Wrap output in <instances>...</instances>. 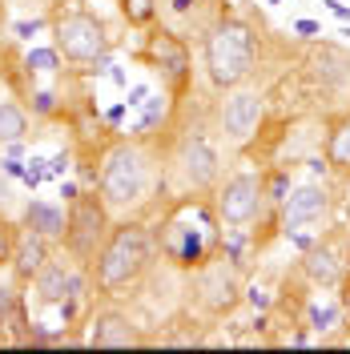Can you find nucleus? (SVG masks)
Segmentation results:
<instances>
[{
  "label": "nucleus",
  "instance_id": "obj_1",
  "mask_svg": "<svg viewBox=\"0 0 350 354\" xmlns=\"http://www.w3.org/2000/svg\"><path fill=\"white\" fill-rule=\"evenodd\" d=\"M205 68L214 85L230 88L254 68V37L241 21H221L205 41Z\"/></svg>",
  "mask_w": 350,
  "mask_h": 354
},
{
  "label": "nucleus",
  "instance_id": "obj_2",
  "mask_svg": "<svg viewBox=\"0 0 350 354\" xmlns=\"http://www.w3.org/2000/svg\"><path fill=\"white\" fill-rule=\"evenodd\" d=\"M145 266H149V234H145V225H121L105 242V250L97 254V282L105 290H121L129 286Z\"/></svg>",
  "mask_w": 350,
  "mask_h": 354
},
{
  "label": "nucleus",
  "instance_id": "obj_3",
  "mask_svg": "<svg viewBox=\"0 0 350 354\" xmlns=\"http://www.w3.org/2000/svg\"><path fill=\"white\" fill-rule=\"evenodd\" d=\"M145 189V165L133 145H117L109 149L105 165H101V201L105 205H133Z\"/></svg>",
  "mask_w": 350,
  "mask_h": 354
},
{
  "label": "nucleus",
  "instance_id": "obj_4",
  "mask_svg": "<svg viewBox=\"0 0 350 354\" xmlns=\"http://www.w3.org/2000/svg\"><path fill=\"white\" fill-rule=\"evenodd\" d=\"M53 37H57V53H65L68 61H97L109 48V37H105L101 21L89 17V12H65L53 24Z\"/></svg>",
  "mask_w": 350,
  "mask_h": 354
},
{
  "label": "nucleus",
  "instance_id": "obj_5",
  "mask_svg": "<svg viewBox=\"0 0 350 354\" xmlns=\"http://www.w3.org/2000/svg\"><path fill=\"white\" fill-rule=\"evenodd\" d=\"M258 205H262V177L238 174V177H230L225 189H221L218 218L225 221V225H246V221L258 214Z\"/></svg>",
  "mask_w": 350,
  "mask_h": 354
},
{
  "label": "nucleus",
  "instance_id": "obj_6",
  "mask_svg": "<svg viewBox=\"0 0 350 354\" xmlns=\"http://www.w3.org/2000/svg\"><path fill=\"white\" fill-rule=\"evenodd\" d=\"M101 234H105V209L97 205V198H81L73 205V218H68V225H65V242L73 245V254L93 258Z\"/></svg>",
  "mask_w": 350,
  "mask_h": 354
},
{
  "label": "nucleus",
  "instance_id": "obj_7",
  "mask_svg": "<svg viewBox=\"0 0 350 354\" xmlns=\"http://www.w3.org/2000/svg\"><path fill=\"white\" fill-rule=\"evenodd\" d=\"M258 121H262V101L254 93H234L225 101V109H221V125H225V133L234 141H246L250 133L258 129Z\"/></svg>",
  "mask_w": 350,
  "mask_h": 354
},
{
  "label": "nucleus",
  "instance_id": "obj_8",
  "mask_svg": "<svg viewBox=\"0 0 350 354\" xmlns=\"http://www.w3.org/2000/svg\"><path fill=\"white\" fill-rule=\"evenodd\" d=\"M145 57H149L154 65L165 68L177 85H181V81H185V73H190V53H185V44L177 41L174 32H154L149 44H145Z\"/></svg>",
  "mask_w": 350,
  "mask_h": 354
},
{
  "label": "nucleus",
  "instance_id": "obj_9",
  "mask_svg": "<svg viewBox=\"0 0 350 354\" xmlns=\"http://www.w3.org/2000/svg\"><path fill=\"white\" fill-rule=\"evenodd\" d=\"M326 214V189L322 185H298L286 198V225H306Z\"/></svg>",
  "mask_w": 350,
  "mask_h": 354
},
{
  "label": "nucleus",
  "instance_id": "obj_10",
  "mask_svg": "<svg viewBox=\"0 0 350 354\" xmlns=\"http://www.w3.org/2000/svg\"><path fill=\"white\" fill-rule=\"evenodd\" d=\"M89 342L93 346H137L141 338L133 330V322L125 314H97V322H93V330H89Z\"/></svg>",
  "mask_w": 350,
  "mask_h": 354
},
{
  "label": "nucleus",
  "instance_id": "obj_11",
  "mask_svg": "<svg viewBox=\"0 0 350 354\" xmlns=\"http://www.w3.org/2000/svg\"><path fill=\"white\" fill-rule=\"evenodd\" d=\"M181 169L190 177V185H210L214 177H218V153L194 137V141H185V149H181Z\"/></svg>",
  "mask_w": 350,
  "mask_h": 354
},
{
  "label": "nucleus",
  "instance_id": "obj_12",
  "mask_svg": "<svg viewBox=\"0 0 350 354\" xmlns=\"http://www.w3.org/2000/svg\"><path fill=\"white\" fill-rule=\"evenodd\" d=\"M37 290H41L44 302H65V298H77L81 294V282L61 262H44L37 270Z\"/></svg>",
  "mask_w": 350,
  "mask_h": 354
},
{
  "label": "nucleus",
  "instance_id": "obj_13",
  "mask_svg": "<svg viewBox=\"0 0 350 354\" xmlns=\"http://www.w3.org/2000/svg\"><path fill=\"white\" fill-rule=\"evenodd\" d=\"M24 225L33 230V234H41V238H65V209L61 205H53V201H28V209H24Z\"/></svg>",
  "mask_w": 350,
  "mask_h": 354
},
{
  "label": "nucleus",
  "instance_id": "obj_14",
  "mask_svg": "<svg viewBox=\"0 0 350 354\" xmlns=\"http://www.w3.org/2000/svg\"><path fill=\"white\" fill-rule=\"evenodd\" d=\"M201 290H205V302L214 310H230L234 298H238V282H234L230 266H210V270L201 274Z\"/></svg>",
  "mask_w": 350,
  "mask_h": 354
},
{
  "label": "nucleus",
  "instance_id": "obj_15",
  "mask_svg": "<svg viewBox=\"0 0 350 354\" xmlns=\"http://www.w3.org/2000/svg\"><path fill=\"white\" fill-rule=\"evenodd\" d=\"M12 254H17V274L21 278H37V270L48 262V238L28 230V238L21 245H12Z\"/></svg>",
  "mask_w": 350,
  "mask_h": 354
},
{
  "label": "nucleus",
  "instance_id": "obj_16",
  "mask_svg": "<svg viewBox=\"0 0 350 354\" xmlns=\"http://www.w3.org/2000/svg\"><path fill=\"white\" fill-rule=\"evenodd\" d=\"M326 157L334 169H350V117H342L326 137Z\"/></svg>",
  "mask_w": 350,
  "mask_h": 354
},
{
  "label": "nucleus",
  "instance_id": "obj_17",
  "mask_svg": "<svg viewBox=\"0 0 350 354\" xmlns=\"http://www.w3.org/2000/svg\"><path fill=\"white\" fill-rule=\"evenodd\" d=\"M28 133V117H24L21 105L12 101H0V141H21Z\"/></svg>",
  "mask_w": 350,
  "mask_h": 354
},
{
  "label": "nucleus",
  "instance_id": "obj_18",
  "mask_svg": "<svg viewBox=\"0 0 350 354\" xmlns=\"http://www.w3.org/2000/svg\"><path fill=\"white\" fill-rule=\"evenodd\" d=\"M306 270H310V278L314 282H334L338 278V266H334V258L330 254H322V250H314L306 258Z\"/></svg>",
  "mask_w": 350,
  "mask_h": 354
},
{
  "label": "nucleus",
  "instance_id": "obj_19",
  "mask_svg": "<svg viewBox=\"0 0 350 354\" xmlns=\"http://www.w3.org/2000/svg\"><path fill=\"white\" fill-rule=\"evenodd\" d=\"M121 12H125L129 24H149L157 12V4L154 0H121Z\"/></svg>",
  "mask_w": 350,
  "mask_h": 354
},
{
  "label": "nucleus",
  "instance_id": "obj_20",
  "mask_svg": "<svg viewBox=\"0 0 350 354\" xmlns=\"http://www.w3.org/2000/svg\"><path fill=\"white\" fill-rule=\"evenodd\" d=\"M342 318V306H310V326L314 330H334Z\"/></svg>",
  "mask_w": 350,
  "mask_h": 354
},
{
  "label": "nucleus",
  "instance_id": "obj_21",
  "mask_svg": "<svg viewBox=\"0 0 350 354\" xmlns=\"http://www.w3.org/2000/svg\"><path fill=\"white\" fill-rule=\"evenodd\" d=\"M57 65H61V53H53V48H33L28 53V68H37V73H53Z\"/></svg>",
  "mask_w": 350,
  "mask_h": 354
},
{
  "label": "nucleus",
  "instance_id": "obj_22",
  "mask_svg": "<svg viewBox=\"0 0 350 354\" xmlns=\"http://www.w3.org/2000/svg\"><path fill=\"white\" fill-rule=\"evenodd\" d=\"M12 245H17V238H12V225L0 218V262H8V258H12Z\"/></svg>",
  "mask_w": 350,
  "mask_h": 354
},
{
  "label": "nucleus",
  "instance_id": "obj_23",
  "mask_svg": "<svg viewBox=\"0 0 350 354\" xmlns=\"http://www.w3.org/2000/svg\"><path fill=\"white\" fill-rule=\"evenodd\" d=\"M338 306H342V314L350 318V278L342 282V298H338Z\"/></svg>",
  "mask_w": 350,
  "mask_h": 354
}]
</instances>
